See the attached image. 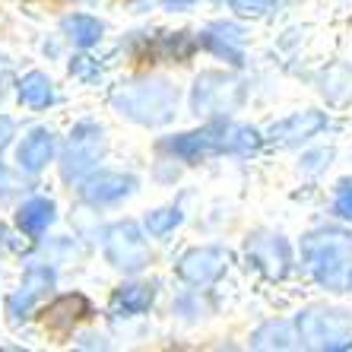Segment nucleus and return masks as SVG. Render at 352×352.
<instances>
[{
    "mask_svg": "<svg viewBox=\"0 0 352 352\" xmlns=\"http://www.w3.org/2000/svg\"><path fill=\"white\" fill-rule=\"evenodd\" d=\"M305 257L324 289L346 292L352 289V235L340 229L314 232L305 238Z\"/></svg>",
    "mask_w": 352,
    "mask_h": 352,
    "instance_id": "nucleus-1",
    "label": "nucleus"
},
{
    "mask_svg": "<svg viewBox=\"0 0 352 352\" xmlns=\"http://www.w3.org/2000/svg\"><path fill=\"white\" fill-rule=\"evenodd\" d=\"M257 143H261L257 131L222 121V124H210L204 131H190V133H181V137L165 140L162 146L181 159H200V156H210V153H254Z\"/></svg>",
    "mask_w": 352,
    "mask_h": 352,
    "instance_id": "nucleus-2",
    "label": "nucleus"
},
{
    "mask_svg": "<svg viewBox=\"0 0 352 352\" xmlns=\"http://www.w3.org/2000/svg\"><path fill=\"white\" fill-rule=\"evenodd\" d=\"M175 89L168 86L165 80H153V82H137L131 86L127 92L115 98L121 115H131L133 121H143V124H162L168 121L175 108Z\"/></svg>",
    "mask_w": 352,
    "mask_h": 352,
    "instance_id": "nucleus-3",
    "label": "nucleus"
},
{
    "mask_svg": "<svg viewBox=\"0 0 352 352\" xmlns=\"http://www.w3.org/2000/svg\"><path fill=\"white\" fill-rule=\"evenodd\" d=\"M298 336L305 346L314 349H352V324L343 311H302Z\"/></svg>",
    "mask_w": 352,
    "mask_h": 352,
    "instance_id": "nucleus-4",
    "label": "nucleus"
},
{
    "mask_svg": "<svg viewBox=\"0 0 352 352\" xmlns=\"http://www.w3.org/2000/svg\"><path fill=\"white\" fill-rule=\"evenodd\" d=\"M105 257L111 261V267L124 273H137L146 267L149 248L146 238L140 235V229L133 222H118L105 232Z\"/></svg>",
    "mask_w": 352,
    "mask_h": 352,
    "instance_id": "nucleus-5",
    "label": "nucleus"
},
{
    "mask_svg": "<svg viewBox=\"0 0 352 352\" xmlns=\"http://www.w3.org/2000/svg\"><path fill=\"white\" fill-rule=\"evenodd\" d=\"M98 153H102V131H98L96 124H80L64 153V165H60L64 178L67 181L82 178L98 162Z\"/></svg>",
    "mask_w": 352,
    "mask_h": 352,
    "instance_id": "nucleus-6",
    "label": "nucleus"
},
{
    "mask_svg": "<svg viewBox=\"0 0 352 352\" xmlns=\"http://www.w3.org/2000/svg\"><path fill=\"white\" fill-rule=\"evenodd\" d=\"M226 263H229V257L219 248H194V251L181 257L178 273L181 279H188L194 286H210V283H216L222 276Z\"/></svg>",
    "mask_w": 352,
    "mask_h": 352,
    "instance_id": "nucleus-7",
    "label": "nucleus"
},
{
    "mask_svg": "<svg viewBox=\"0 0 352 352\" xmlns=\"http://www.w3.org/2000/svg\"><path fill=\"white\" fill-rule=\"evenodd\" d=\"M137 188V181L131 175H121V172H98V175H89L82 181V200L86 204H115L121 197H127L131 190Z\"/></svg>",
    "mask_w": 352,
    "mask_h": 352,
    "instance_id": "nucleus-8",
    "label": "nucleus"
},
{
    "mask_svg": "<svg viewBox=\"0 0 352 352\" xmlns=\"http://www.w3.org/2000/svg\"><path fill=\"white\" fill-rule=\"evenodd\" d=\"M327 127V115L320 111H298V115L286 118L270 127V140L279 146H295V143H305L308 137H314L318 131Z\"/></svg>",
    "mask_w": 352,
    "mask_h": 352,
    "instance_id": "nucleus-9",
    "label": "nucleus"
},
{
    "mask_svg": "<svg viewBox=\"0 0 352 352\" xmlns=\"http://www.w3.org/2000/svg\"><path fill=\"white\" fill-rule=\"evenodd\" d=\"M248 254L257 261V267L267 270V276L283 279L289 270V245L283 238L273 235H257L251 245H248Z\"/></svg>",
    "mask_w": 352,
    "mask_h": 352,
    "instance_id": "nucleus-10",
    "label": "nucleus"
},
{
    "mask_svg": "<svg viewBox=\"0 0 352 352\" xmlns=\"http://www.w3.org/2000/svg\"><path fill=\"white\" fill-rule=\"evenodd\" d=\"M16 156L25 172H41V168L51 162V156H54V133L45 131V127H35V131L23 140V146H19Z\"/></svg>",
    "mask_w": 352,
    "mask_h": 352,
    "instance_id": "nucleus-11",
    "label": "nucleus"
},
{
    "mask_svg": "<svg viewBox=\"0 0 352 352\" xmlns=\"http://www.w3.org/2000/svg\"><path fill=\"white\" fill-rule=\"evenodd\" d=\"M241 41H245V32L232 23H216L204 32V45L213 54L232 60V64H241Z\"/></svg>",
    "mask_w": 352,
    "mask_h": 352,
    "instance_id": "nucleus-12",
    "label": "nucleus"
},
{
    "mask_svg": "<svg viewBox=\"0 0 352 352\" xmlns=\"http://www.w3.org/2000/svg\"><path fill=\"white\" fill-rule=\"evenodd\" d=\"M89 314V302L82 298V295H60V298H54V302L45 308V324H48L51 330H67L74 327L76 320H82Z\"/></svg>",
    "mask_w": 352,
    "mask_h": 352,
    "instance_id": "nucleus-13",
    "label": "nucleus"
},
{
    "mask_svg": "<svg viewBox=\"0 0 352 352\" xmlns=\"http://www.w3.org/2000/svg\"><path fill=\"white\" fill-rule=\"evenodd\" d=\"M153 302H156V289H153V286H143V283H127V286H121L115 295H111V311H115L118 318H127V314L146 311Z\"/></svg>",
    "mask_w": 352,
    "mask_h": 352,
    "instance_id": "nucleus-14",
    "label": "nucleus"
},
{
    "mask_svg": "<svg viewBox=\"0 0 352 352\" xmlns=\"http://www.w3.org/2000/svg\"><path fill=\"white\" fill-rule=\"evenodd\" d=\"M54 222V204L45 200V197H35L29 204L19 206L16 213V226L29 235H41V232H48V226Z\"/></svg>",
    "mask_w": 352,
    "mask_h": 352,
    "instance_id": "nucleus-15",
    "label": "nucleus"
},
{
    "mask_svg": "<svg viewBox=\"0 0 352 352\" xmlns=\"http://www.w3.org/2000/svg\"><path fill=\"white\" fill-rule=\"evenodd\" d=\"M226 92H238V82L235 80H226L219 74V86H210V74L197 80V89H194V108L197 111H222V98Z\"/></svg>",
    "mask_w": 352,
    "mask_h": 352,
    "instance_id": "nucleus-16",
    "label": "nucleus"
},
{
    "mask_svg": "<svg viewBox=\"0 0 352 352\" xmlns=\"http://www.w3.org/2000/svg\"><path fill=\"white\" fill-rule=\"evenodd\" d=\"M64 32L67 38L74 41V45H80V48H89V45H96L98 35H102V23L92 16H67L64 19Z\"/></svg>",
    "mask_w": 352,
    "mask_h": 352,
    "instance_id": "nucleus-17",
    "label": "nucleus"
},
{
    "mask_svg": "<svg viewBox=\"0 0 352 352\" xmlns=\"http://www.w3.org/2000/svg\"><path fill=\"white\" fill-rule=\"evenodd\" d=\"M19 98L32 108H45L51 98H54V92H51V80L45 74L23 76V82H19Z\"/></svg>",
    "mask_w": 352,
    "mask_h": 352,
    "instance_id": "nucleus-18",
    "label": "nucleus"
},
{
    "mask_svg": "<svg viewBox=\"0 0 352 352\" xmlns=\"http://www.w3.org/2000/svg\"><path fill=\"white\" fill-rule=\"evenodd\" d=\"M251 343L257 349H286L292 343V327H289L286 320H270V324H263L261 330L254 333Z\"/></svg>",
    "mask_w": 352,
    "mask_h": 352,
    "instance_id": "nucleus-19",
    "label": "nucleus"
},
{
    "mask_svg": "<svg viewBox=\"0 0 352 352\" xmlns=\"http://www.w3.org/2000/svg\"><path fill=\"white\" fill-rule=\"evenodd\" d=\"M51 279H54V276H51V273H45V270L29 273V279L23 283V292H16L13 298H10V311L16 314L19 305H23V311H29V305H32L35 298H38V295L51 286Z\"/></svg>",
    "mask_w": 352,
    "mask_h": 352,
    "instance_id": "nucleus-20",
    "label": "nucleus"
},
{
    "mask_svg": "<svg viewBox=\"0 0 352 352\" xmlns=\"http://www.w3.org/2000/svg\"><path fill=\"white\" fill-rule=\"evenodd\" d=\"M175 226H181V210L178 206H165V210H156V213L146 216L149 235H168Z\"/></svg>",
    "mask_w": 352,
    "mask_h": 352,
    "instance_id": "nucleus-21",
    "label": "nucleus"
},
{
    "mask_svg": "<svg viewBox=\"0 0 352 352\" xmlns=\"http://www.w3.org/2000/svg\"><path fill=\"white\" fill-rule=\"evenodd\" d=\"M336 216L343 219H352V178H343L340 188H336V204H333Z\"/></svg>",
    "mask_w": 352,
    "mask_h": 352,
    "instance_id": "nucleus-22",
    "label": "nucleus"
},
{
    "mask_svg": "<svg viewBox=\"0 0 352 352\" xmlns=\"http://www.w3.org/2000/svg\"><path fill=\"white\" fill-rule=\"evenodd\" d=\"M229 3H232V10L245 13V16H263L267 10H273L276 0H229Z\"/></svg>",
    "mask_w": 352,
    "mask_h": 352,
    "instance_id": "nucleus-23",
    "label": "nucleus"
},
{
    "mask_svg": "<svg viewBox=\"0 0 352 352\" xmlns=\"http://www.w3.org/2000/svg\"><path fill=\"white\" fill-rule=\"evenodd\" d=\"M10 137H13V121H10V118H0V149L10 143Z\"/></svg>",
    "mask_w": 352,
    "mask_h": 352,
    "instance_id": "nucleus-24",
    "label": "nucleus"
},
{
    "mask_svg": "<svg viewBox=\"0 0 352 352\" xmlns=\"http://www.w3.org/2000/svg\"><path fill=\"white\" fill-rule=\"evenodd\" d=\"M168 7H188V3H194V0H165Z\"/></svg>",
    "mask_w": 352,
    "mask_h": 352,
    "instance_id": "nucleus-25",
    "label": "nucleus"
}]
</instances>
